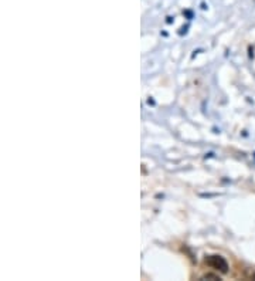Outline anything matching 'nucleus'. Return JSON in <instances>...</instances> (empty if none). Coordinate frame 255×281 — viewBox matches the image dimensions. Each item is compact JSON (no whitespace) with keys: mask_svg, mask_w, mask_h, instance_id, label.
Segmentation results:
<instances>
[{"mask_svg":"<svg viewBox=\"0 0 255 281\" xmlns=\"http://www.w3.org/2000/svg\"><path fill=\"white\" fill-rule=\"evenodd\" d=\"M206 264L207 266H210L211 269L217 270L220 273H227L228 271V263L226 261V258L221 256H208L206 257Z\"/></svg>","mask_w":255,"mask_h":281,"instance_id":"1","label":"nucleus"}]
</instances>
